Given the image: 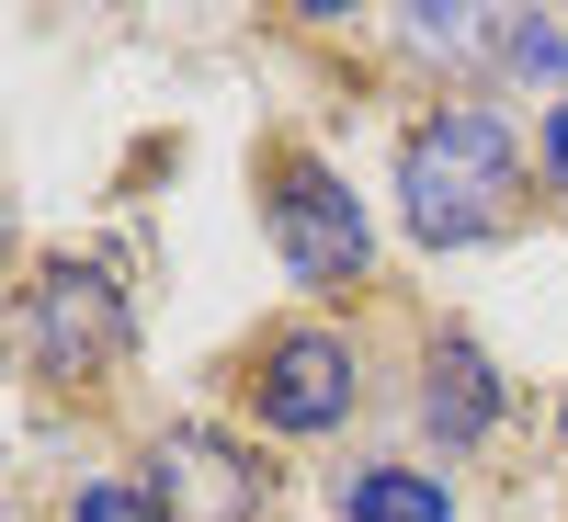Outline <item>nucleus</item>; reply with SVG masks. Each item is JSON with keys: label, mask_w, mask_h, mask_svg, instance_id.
I'll return each instance as SVG.
<instances>
[{"label": "nucleus", "mask_w": 568, "mask_h": 522, "mask_svg": "<svg viewBox=\"0 0 568 522\" xmlns=\"http://www.w3.org/2000/svg\"><path fill=\"white\" fill-rule=\"evenodd\" d=\"M557 443H568V398H557Z\"/></svg>", "instance_id": "nucleus-10"}, {"label": "nucleus", "mask_w": 568, "mask_h": 522, "mask_svg": "<svg viewBox=\"0 0 568 522\" xmlns=\"http://www.w3.org/2000/svg\"><path fill=\"white\" fill-rule=\"evenodd\" d=\"M262 227H273V262L307 284V296H353L364 262H375V227L353 205V182L307 160V149H273L262 160Z\"/></svg>", "instance_id": "nucleus-2"}, {"label": "nucleus", "mask_w": 568, "mask_h": 522, "mask_svg": "<svg viewBox=\"0 0 568 522\" xmlns=\"http://www.w3.org/2000/svg\"><path fill=\"white\" fill-rule=\"evenodd\" d=\"M342 522H455L433 465H342Z\"/></svg>", "instance_id": "nucleus-7"}, {"label": "nucleus", "mask_w": 568, "mask_h": 522, "mask_svg": "<svg viewBox=\"0 0 568 522\" xmlns=\"http://www.w3.org/2000/svg\"><path fill=\"white\" fill-rule=\"evenodd\" d=\"M364 398V352L342 341V329H273V341L251 352V409H262V432H342Z\"/></svg>", "instance_id": "nucleus-5"}, {"label": "nucleus", "mask_w": 568, "mask_h": 522, "mask_svg": "<svg viewBox=\"0 0 568 522\" xmlns=\"http://www.w3.org/2000/svg\"><path fill=\"white\" fill-rule=\"evenodd\" d=\"M546 182H568V103L546 114Z\"/></svg>", "instance_id": "nucleus-9"}, {"label": "nucleus", "mask_w": 568, "mask_h": 522, "mask_svg": "<svg viewBox=\"0 0 568 522\" xmlns=\"http://www.w3.org/2000/svg\"><path fill=\"white\" fill-rule=\"evenodd\" d=\"M149 500L160 522H273V465L216 420H171L149 443Z\"/></svg>", "instance_id": "nucleus-4"}, {"label": "nucleus", "mask_w": 568, "mask_h": 522, "mask_svg": "<svg viewBox=\"0 0 568 522\" xmlns=\"http://www.w3.org/2000/svg\"><path fill=\"white\" fill-rule=\"evenodd\" d=\"M23 352L34 375H58V387H103V375L136 352V307L103 262H45L23 284Z\"/></svg>", "instance_id": "nucleus-3"}, {"label": "nucleus", "mask_w": 568, "mask_h": 522, "mask_svg": "<svg viewBox=\"0 0 568 522\" xmlns=\"http://www.w3.org/2000/svg\"><path fill=\"white\" fill-rule=\"evenodd\" d=\"M69 522H160V500L136 489V478H80L69 489Z\"/></svg>", "instance_id": "nucleus-8"}, {"label": "nucleus", "mask_w": 568, "mask_h": 522, "mask_svg": "<svg viewBox=\"0 0 568 522\" xmlns=\"http://www.w3.org/2000/svg\"><path fill=\"white\" fill-rule=\"evenodd\" d=\"M500 375H489V352L478 341H433V364H420V420L444 432V454H478L489 432H500Z\"/></svg>", "instance_id": "nucleus-6"}, {"label": "nucleus", "mask_w": 568, "mask_h": 522, "mask_svg": "<svg viewBox=\"0 0 568 522\" xmlns=\"http://www.w3.org/2000/svg\"><path fill=\"white\" fill-rule=\"evenodd\" d=\"M398 216H409V239H433V250L500 239V227L524 216V149H511V125L489 103L420 114L409 149H398Z\"/></svg>", "instance_id": "nucleus-1"}]
</instances>
